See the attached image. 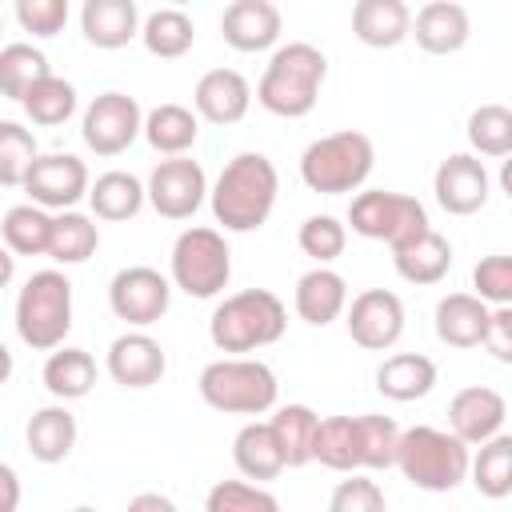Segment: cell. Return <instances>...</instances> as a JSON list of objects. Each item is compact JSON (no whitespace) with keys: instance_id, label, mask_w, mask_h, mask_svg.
I'll use <instances>...</instances> for the list:
<instances>
[{"instance_id":"f1b7e54d","label":"cell","mask_w":512,"mask_h":512,"mask_svg":"<svg viewBox=\"0 0 512 512\" xmlns=\"http://www.w3.org/2000/svg\"><path fill=\"white\" fill-rule=\"evenodd\" d=\"M88 204H92V216H96V220L124 224V220H132V216L144 208V184H140L132 172H124V168L100 172V176L88 184Z\"/></svg>"},{"instance_id":"e575fe53","label":"cell","mask_w":512,"mask_h":512,"mask_svg":"<svg viewBox=\"0 0 512 512\" xmlns=\"http://www.w3.org/2000/svg\"><path fill=\"white\" fill-rule=\"evenodd\" d=\"M468 476L480 496L504 500L512 492V436L500 432V436L476 444V456L468 460Z\"/></svg>"},{"instance_id":"ab89813d","label":"cell","mask_w":512,"mask_h":512,"mask_svg":"<svg viewBox=\"0 0 512 512\" xmlns=\"http://www.w3.org/2000/svg\"><path fill=\"white\" fill-rule=\"evenodd\" d=\"M24 116L36 124V128H60L64 120H72L76 112V88L64 80V76H44L24 100H20Z\"/></svg>"},{"instance_id":"681fc988","label":"cell","mask_w":512,"mask_h":512,"mask_svg":"<svg viewBox=\"0 0 512 512\" xmlns=\"http://www.w3.org/2000/svg\"><path fill=\"white\" fill-rule=\"evenodd\" d=\"M20 508V476L12 464L0 460V512H16Z\"/></svg>"},{"instance_id":"277c9868","label":"cell","mask_w":512,"mask_h":512,"mask_svg":"<svg viewBox=\"0 0 512 512\" xmlns=\"http://www.w3.org/2000/svg\"><path fill=\"white\" fill-rule=\"evenodd\" d=\"M468 460H472V448L460 444L448 428L412 424V428H400L392 468H400L404 480L420 492H452L468 480Z\"/></svg>"},{"instance_id":"f5cc1de1","label":"cell","mask_w":512,"mask_h":512,"mask_svg":"<svg viewBox=\"0 0 512 512\" xmlns=\"http://www.w3.org/2000/svg\"><path fill=\"white\" fill-rule=\"evenodd\" d=\"M12 368H16V360H12V352H8V344H0V388L12 380Z\"/></svg>"},{"instance_id":"6da1fadb","label":"cell","mask_w":512,"mask_h":512,"mask_svg":"<svg viewBox=\"0 0 512 512\" xmlns=\"http://www.w3.org/2000/svg\"><path fill=\"white\" fill-rule=\"evenodd\" d=\"M280 192V172L264 152H236L208 188L212 216L224 232H256L268 224Z\"/></svg>"},{"instance_id":"b9f144b4","label":"cell","mask_w":512,"mask_h":512,"mask_svg":"<svg viewBox=\"0 0 512 512\" xmlns=\"http://www.w3.org/2000/svg\"><path fill=\"white\" fill-rule=\"evenodd\" d=\"M40 156L32 128L16 124V120H0V188H20L24 172L32 168V160Z\"/></svg>"},{"instance_id":"cb8c5ba5","label":"cell","mask_w":512,"mask_h":512,"mask_svg":"<svg viewBox=\"0 0 512 512\" xmlns=\"http://www.w3.org/2000/svg\"><path fill=\"white\" fill-rule=\"evenodd\" d=\"M412 8L404 0H356L352 8V36L364 48H396L408 40Z\"/></svg>"},{"instance_id":"f35d334b","label":"cell","mask_w":512,"mask_h":512,"mask_svg":"<svg viewBox=\"0 0 512 512\" xmlns=\"http://www.w3.org/2000/svg\"><path fill=\"white\" fill-rule=\"evenodd\" d=\"M312 460L332 472H360L356 460V416H324L312 436Z\"/></svg>"},{"instance_id":"816d5d0a","label":"cell","mask_w":512,"mask_h":512,"mask_svg":"<svg viewBox=\"0 0 512 512\" xmlns=\"http://www.w3.org/2000/svg\"><path fill=\"white\" fill-rule=\"evenodd\" d=\"M12 276H16V256H12V252L0 244V292L12 284Z\"/></svg>"},{"instance_id":"ba28073f","label":"cell","mask_w":512,"mask_h":512,"mask_svg":"<svg viewBox=\"0 0 512 512\" xmlns=\"http://www.w3.org/2000/svg\"><path fill=\"white\" fill-rule=\"evenodd\" d=\"M168 280L192 300H212L228 288L232 280V248L224 232L192 224L176 236L172 256H168Z\"/></svg>"},{"instance_id":"ac0fdd59","label":"cell","mask_w":512,"mask_h":512,"mask_svg":"<svg viewBox=\"0 0 512 512\" xmlns=\"http://www.w3.org/2000/svg\"><path fill=\"white\" fill-rule=\"evenodd\" d=\"M248 104H252V88H248L244 72H236V68H212L196 80V92H192L196 120L228 128L248 116Z\"/></svg>"},{"instance_id":"60d3db41","label":"cell","mask_w":512,"mask_h":512,"mask_svg":"<svg viewBox=\"0 0 512 512\" xmlns=\"http://www.w3.org/2000/svg\"><path fill=\"white\" fill-rule=\"evenodd\" d=\"M468 144L472 156L504 160L512 156V112L504 104H480L468 116Z\"/></svg>"},{"instance_id":"7c38bea8","label":"cell","mask_w":512,"mask_h":512,"mask_svg":"<svg viewBox=\"0 0 512 512\" xmlns=\"http://www.w3.org/2000/svg\"><path fill=\"white\" fill-rule=\"evenodd\" d=\"M144 200L164 220H188L208 200V176L192 156H164L144 184Z\"/></svg>"},{"instance_id":"5bb4252c","label":"cell","mask_w":512,"mask_h":512,"mask_svg":"<svg viewBox=\"0 0 512 512\" xmlns=\"http://www.w3.org/2000/svg\"><path fill=\"white\" fill-rule=\"evenodd\" d=\"M344 324L356 348L364 352H388L404 336V300L388 288H364L344 308Z\"/></svg>"},{"instance_id":"9c48e42d","label":"cell","mask_w":512,"mask_h":512,"mask_svg":"<svg viewBox=\"0 0 512 512\" xmlns=\"http://www.w3.org/2000/svg\"><path fill=\"white\" fill-rule=\"evenodd\" d=\"M348 224L356 236L364 240H380L388 244L392 252L412 244L416 236H424L432 224H428V208L408 196V192H388V188H368V192H356L352 204H348Z\"/></svg>"},{"instance_id":"7a4b0ae2","label":"cell","mask_w":512,"mask_h":512,"mask_svg":"<svg viewBox=\"0 0 512 512\" xmlns=\"http://www.w3.org/2000/svg\"><path fill=\"white\" fill-rule=\"evenodd\" d=\"M324 80H328V56L308 40H288L272 52V60L256 84V100L272 116L300 120L316 108Z\"/></svg>"},{"instance_id":"3957f363","label":"cell","mask_w":512,"mask_h":512,"mask_svg":"<svg viewBox=\"0 0 512 512\" xmlns=\"http://www.w3.org/2000/svg\"><path fill=\"white\" fill-rule=\"evenodd\" d=\"M284 328H288L284 300L268 288H244L216 304V312L208 320V340L216 352L248 356V352L276 344L284 336Z\"/></svg>"},{"instance_id":"d6a6232c","label":"cell","mask_w":512,"mask_h":512,"mask_svg":"<svg viewBox=\"0 0 512 512\" xmlns=\"http://www.w3.org/2000/svg\"><path fill=\"white\" fill-rule=\"evenodd\" d=\"M48 240H52V212L36 208V204H12L0 220V244L12 256H48Z\"/></svg>"},{"instance_id":"9a60e30c","label":"cell","mask_w":512,"mask_h":512,"mask_svg":"<svg viewBox=\"0 0 512 512\" xmlns=\"http://www.w3.org/2000/svg\"><path fill=\"white\" fill-rule=\"evenodd\" d=\"M432 192H436V204L448 216H476L488 204V196H492V176H488L480 156L452 152V156H444L436 164Z\"/></svg>"},{"instance_id":"11a10c76","label":"cell","mask_w":512,"mask_h":512,"mask_svg":"<svg viewBox=\"0 0 512 512\" xmlns=\"http://www.w3.org/2000/svg\"><path fill=\"white\" fill-rule=\"evenodd\" d=\"M0 32H4V16H0Z\"/></svg>"},{"instance_id":"f6af8a7d","label":"cell","mask_w":512,"mask_h":512,"mask_svg":"<svg viewBox=\"0 0 512 512\" xmlns=\"http://www.w3.org/2000/svg\"><path fill=\"white\" fill-rule=\"evenodd\" d=\"M472 296L484 300L488 308H508L512 304V260L508 256H484L472 268Z\"/></svg>"},{"instance_id":"e0dca14e","label":"cell","mask_w":512,"mask_h":512,"mask_svg":"<svg viewBox=\"0 0 512 512\" xmlns=\"http://www.w3.org/2000/svg\"><path fill=\"white\" fill-rule=\"evenodd\" d=\"M104 368L120 388H152L164 380L168 356H164L160 340H152L148 332H124L108 344Z\"/></svg>"},{"instance_id":"7402d4cb","label":"cell","mask_w":512,"mask_h":512,"mask_svg":"<svg viewBox=\"0 0 512 512\" xmlns=\"http://www.w3.org/2000/svg\"><path fill=\"white\" fill-rule=\"evenodd\" d=\"M80 32L92 48H124L140 36V8L136 0H84L80 8Z\"/></svg>"},{"instance_id":"7dc6e473","label":"cell","mask_w":512,"mask_h":512,"mask_svg":"<svg viewBox=\"0 0 512 512\" xmlns=\"http://www.w3.org/2000/svg\"><path fill=\"white\" fill-rule=\"evenodd\" d=\"M16 20L36 40H48L68 24V0H16Z\"/></svg>"},{"instance_id":"4316f807","label":"cell","mask_w":512,"mask_h":512,"mask_svg":"<svg viewBox=\"0 0 512 512\" xmlns=\"http://www.w3.org/2000/svg\"><path fill=\"white\" fill-rule=\"evenodd\" d=\"M232 464L248 484H264L276 480L284 472V456L276 448V436L268 428V420H248L236 440H232Z\"/></svg>"},{"instance_id":"d6986e66","label":"cell","mask_w":512,"mask_h":512,"mask_svg":"<svg viewBox=\"0 0 512 512\" xmlns=\"http://www.w3.org/2000/svg\"><path fill=\"white\" fill-rule=\"evenodd\" d=\"M284 16L272 0H232L220 16V36L236 52H264L280 40Z\"/></svg>"},{"instance_id":"d590c367","label":"cell","mask_w":512,"mask_h":512,"mask_svg":"<svg viewBox=\"0 0 512 512\" xmlns=\"http://www.w3.org/2000/svg\"><path fill=\"white\" fill-rule=\"evenodd\" d=\"M44 76H52V64H48V56L36 44L16 40V44L0 48V96L20 104Z\"/></svg>"},{"instance_id":"f546056e","label":"cell","mask_w":512,"mask_h":512,"mask_svg":"<svg viewBox=\"0 0 512 512\" xmlns=\"http://www.w3.org/2000/svg\"><path fill=\"white\" fill-rule=\"evenodd\" d=\"M40 380H44V388H48L60 404L84 400V396L92 392V384H96V360H92V352H84V348L60 344L56 352H48Z\"/></svg>"},{"instance_id":"30bf717a","label":"cell","mask_w":512,"mask_h":512,"mask_svg":"<svg viewBox=\"0 0 512 512\" xmlns=\"http://www.w3.org/2000/svg\"><path fill=\"white\" fill-rule=\"evenodd\" d=\"M88 164L72 152H40L32 160V168L24 172V192L28 204L44 208V212H72L84 196H88Z\"/></svg>"},{"instance_id":"603a6c76","label":"cell","mask_w":512,"mask_h":512,"mask_svg":"<svg viewBox=\"0 0 512 512\" xmlns=\"http://www.w3.org/2000/svg\"><path fill=\"white\" fill-rule=\"evenodd\" d=\"M76 416L68 412V404H44L28 416L24 424V444L32 452V460L40 464H60L72 456L76 448Z\"/></svg>"},{"instance_id":"8992f818","label":"cell","mask_w":512,"mask_h":512,"mask_svg":"<svg viewBox=\"0 0 512 512\" xmlns=\"http://www.w3.org/2000/svg\"><path fill=\"white\" fill-rule=\"evenodd\" d=\"M372 164H376L372 140L356 128H344V132H328L304 148L300 180L308 192L344 196V192H356L372 176Z\"/></svg>"},{"instance_id":"4dcf8cb0","label":"cell","mask_w":512,"mask_h":512,"mask_svg":"<svg viewBox=\"0 0 512 512\" xmlns=\"http://www.w3.org/2000/svg\"><path fill=\"white\" fill-rule=\"evenodd\" d=\"M140 136L152 144V152L160 156H188V148L196 144L200 136V120L192 108L184 104H156L148 116H144V128Z\"/></svg>"},{"instance_id":"ffe728a7","label":"cell","mask_w":512,"mask_h":512,"mask_svg":"<svg viewBox=\"0 0 512 512\" xmlns=\"http://www.w3.org/2000/svg\"><path fill=\"white\" fill-rule=\"evenodd\" d=\"M408 36H416V44L428 52V56H452L468 44L472 36V20H468V8L456 4V0H428L416 16H412V28Z\"/></svg>"},{"instance_id":"484cf974","label":"cell","mask_w":512,"mask_h":512,"mask_svg":"<svg viewBox=\"0 0 512 512\" xmlns=\"http://www.w3.org/2000/svg\"><path fill=\"white\" fill-rule=\"evenodd\" d=\"M432 388H436V364L424 352H396V356H384V364L376 368V392L396 404L420 400Z\"/></svg>"},{"instance_id":"d4e9b609","label":"cell","mask_w":512,"mask_h":512,"mask_svg":"<svg viewBox=\"0 0 512 512\" xmlns=\"http://www.w3.org/2000/svg\"><path fill=\"white\" fill-rule=\"evenodd\" d=\"M488 304L476 300L472 292H448L440 304H436V336L440 344L448 348H480L484 340V328H488Z\"/></svg>"},{"instance_id":"5b68a950","label":"cell","mask_w":512,"mask_h":512,"mask_svg":"<svg viewBox=\"0 0 512 512\" xmlns=\"http://www.w3.org/2000/svg\"><path fill=\"white\" fill-rule=\"evenodd\" d=\"M200 400L228 416H264L276 408L280 380L264 360L252 356H220L200 368Z\"/></svg>"},{"instance_id":"8d00e7d4","label":"cell","mask_w":512,"mask_h":512,"mask_svg":"<svg viewBox=\"0 0 512 512\" xmlns=\"http://www.w3.org/2000/svg\"><path fill=\"white\" fill-rule=\"evenodd\" d=\"M100 248V228L92 216L84 212H56L52 216V240H48V256L56 264H84L92 252Z\"/></svg>"},{"instance_id":"8fae6325","label":"cell","mask_w":512,"mask_h":512,"mask_svg":"<svg viewBox=\"0 0 512 512\" xmlns=\"http://www.w3.org/2000/svg\"><path fill=\"white\" fill-rule=\"evenodd\" d=\"M144 128V112L136 104V96L128 92H100L84 116H80V136L88 144V152L96 156H120L136 144Z\"/></svg>"},{"instance_id":"52a82bcc","label":"cell","mask_w":512,"mask_h":512,"mask_svg":"<svg viewBox=\"0 0 512 512\" xmlns=\"http://www.w3.org/2000/svg\"><path fill=\"white\" fill-rule=\"evenodd\" d=\"M72 332V280L60 268H40L16 296V336L36 352H56Z\"/></svg>"},{"instance_id":"83f0119b","label":"cell","mask_w":512,"mask_h":512,"mask_svg":"<svg viewBox=\"0 0 512 512\" xmlns=\"http://www.w3.org/2000/svg\"><path fill=\"white\" fill-rule=\"evenodd\" d=\"M392 268L408 284H440L452 268V244H448V236L428 228L424 236H416L412 244L392 252Z\"/></svg>"},{"instance_id":"bcb514c9","label":"cell","mask_w":512,"mask_h":512,"mask_svg":"<svg viewBox=\"0 0 512 512\" xmlns=\"http://www.w3.org/2000/svg\"><path fill=\"white\" fill-rule=\"evenodd\" d=\"M328 512H388L384 488L360 472H352L348 480H340L328 496Z\"/></svg>"},{"instance_id":"f907efd6","label":"cell","mask_w":512,"mask_h":512,"mask_svg":"<svg viewBox=\"0 0 512 512\" xmlns=\"http://www.w3.org/2000/svg\"><path fill=\"white\" fill-rule=\"evenodd\" d=\"M124 512H180V508H176V500L164 496V492H140V496L128 500Z\"/></svg>"},{"instance_id":"44dd1931","label":"cell","mask_w":512,"mask_h":512,"mask_svg":"<svg viewBox=\"0 0 512 512\" xmlns=\"http://www.w3.org/2000/svg\"><path fill=\"white\" fill-rule=\"evenodd\" d=\"M292 308L304 324L312 328H328L332 320L344 316L348 308V280L336 272V268H312L296 280V292H292Z\"/></svg>"},{"instance_id":"c3c4849f","label":"cell","mask_w":512,"mask_h":512,"mask_svg":"<svg viewBox=\"0 0 512 512\" xmlns=\"http://www.w3.org/2000/svg\"><path fill=\"white\" fill-rule=\"evenodd\" d=\"M480 344L492 352V360L512 364V308H492L488 312V328H484Z\"/></svg>"},{"instance_id":"1f68e13d","label":"cell","mask_w":512,"mask_h":512,"mask_svg":"<svg viewBox=\"0 0 512 512\" xmlns=\"http://www.w3.org/2000/svg\"><path fill=\"white\" fill-rule=\"evenodd\" d=\"M320 416L308 404H284L268 416V428L276 436V448L284 456V468H304L312 464V436H316Z\"/></svg>"},{"instance_id":"836d02e7","label":"cell","mask_w":512,"mask_h":512,"mask_svg":"<svg viewBox=\"0 0 512 512\" xmlns=\"http://www.w3.org/2000/svg\"><path fill=\"white\" fill-rule=\"evenodd\" d=\"M140 40L156 60H176L196 44V24L184 8H156L140 20Z\"/></svg>"},{"instance_id":"db71d44e","label":"cell","mask_w":512,"mask_h":512,"mask_svg":"<svg viewBox=\"0 0 512 512\" xmlns=\"http://www.w3.org/2000/svg\"><path fill=\"white\" fill-rule=\"evenodd\" d=\"M72 512H96V508H88V504H80V508H72Z\"/></svg>"},{"instance_id":"4fadbf2b","label":"cell","mask_w":512,"mask_h":512,"mask_svg":"<svg viewBox=\"0 0 512 512\" xmlns=\"http://www.w3.org/2000/svg\"><path fill=\"white\" fill-rule=\"evenodd\" d=\"M172 304V280L148 264H128L108 280V308L132 328L156 324Z\"/></svg>"},{"instance_id":"74e56055","label":"cell","mask_w":512,"mask_h":512,"mask_svg":"<svg viewBox=\"0 0 512 512\" xmlns=\"http://www.w3.org/2000/svg\"><path fill=\"white\" fill-rule=\"evenodd\" d=\"M396 440H400V424L392 416H380V412L356 416V460H360V472L392 468L396 464Z\"/></svg>"},{"instance_id":"ee69618b","label":"cell","mask_w":512,"mask_h":512,"mask_svg":"<svg viewBox=\"0 0 512 512\" xmlns=\"http://www.w3.org/2000/svg\"><path fill=\"white\" fill-rule=\"evenodd\" d=\"M296 244H300V252H304V256H312L320 268H328L336 256H344V244H348V228H344L336 216H328V212H316V216H308V220L300 224V232H296Z\"/></svg>"},{"instance_id":"7bdbcfd3","label":"cell","mask_w":512,"mask_h":512,"mask_svg":"<svg viewBox=\"0 0 512 512\" xmlns=\"http://www.w3.org/2000/svg\"><path fill=\"white\" fill-rule=\"evenodd\" d=\"M204 512H280V500L264 484L220 480L204 496Z\"/></svg>"},{"instance_id":"2e32d148","label":"cell","mask_w":512,"mask_h":512,"mask_svg":"<svg viewBox=\"0 0 512 512\" xmlns=\"http://www.w3.org/2000/svg\"><path fill=\"white\" fill-rule=\"evenodd\" d=\"M504 420H508V400L488 384H468L448 400V432L468 448L500 436Z\"/></svg>"}]
</instances>
